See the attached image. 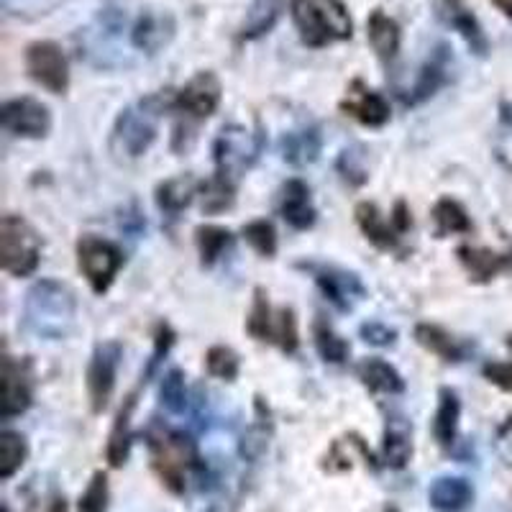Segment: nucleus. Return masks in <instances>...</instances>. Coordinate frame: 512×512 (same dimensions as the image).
<instances>
[{
    "instance_id": "f257e3e1",
    "label": "nucleus",
    "mask_w": 512,
    "mask_h": 512,
    "mask_svg": "<svg viewBox=\"0 0 512 512\" xmlns=\"http://www.w3.org/2000/svg\"><path fill=\"white\" fill-rule=\"evenodd\" d=\"M75 295L62 282L41 280L26 295L24 318L26 326L41 338H64L75 323Z\"/></svg>"
},
{
    "instance_id": "f03ea898",
    "label": "nucleus",
    "mask_w": 512,
    "mask_h": 512,
    "mask_svg": "<svg viewBox=\"0 0 512 512\" xmlns=\"http://www.w3.org/2000/svg\"><path fill=\"white\" fill-rule=\"evenodd\" d=\"M292 18L300 39L308 47L320 49L354 34V24L341 0H292Z\"/></svg>"
},
{
    "instance_id": "7ed1b4c3",
    "label": "nucleus",
    "mask_w": 512,
    "mask_h": 512,
    "mask_svg": "<svg viewBox=\"0 0 512 512\" xmlns=\"http://www.w3.org/2000/svg\"><path fill=\"white\" fill-rule=\"evenodd\" d=\"M146 438H149L154 472L159 474L169 492L182 495L187 489V474L203 472L195 443L182 433L167 431V428H154Z\"/></svg>"
},
{
    "instance_id": "20e7f679",
    "label": "nucleus",
    "mask_w": 512,
    "mask_h": 512,
    "mask_svg": "<svg viewBox=\"0 0 512 512\" xmlns=\"http://www.w3.org/2000/svg\"><path fill=\"white\" fill-rule=\"evenodd\" d=\"M162 116V98L141 100L139 105H131L118 116L116 128H113V152L123 154L128 159H136L152 146L157 139V123Z\"/></svg>"
},
{
    "instance_id": "39448f33",
    "label": "nucleus",
    "mask_w": 512,
    "mask_h": 512,
    "mask_svg": "<svg viewBox=\"0 0 512 512\" xmlns=\"http://www.w3.org/2000/svg\"><path fill=\"white\" fill-rule=\"evenodd\" d=\"M41 241L34 228L18 216L0 221V264L13 277H26L39 267Z\"/></svg>"
},
{
    "instance_id": "423d86ee",
    "label": "nucleus",
    "mask_w": 512,
    "mask_h": 512,
    "mask_svg": "<svg viewBox=\"0 0 512 512\" xmlns=\"http://www.w3.org/2000/svg\"><path fill=\"white\" fill-rule=\"evenodd\" d=\"M264 149V134L256 128L249 131L246 126H226L213 144L218 175L239 177L259 159Z\"/></svg>"
},
{
    "instance_id": "0eeeda50",
    "label": "nucleus",
    "mask_w": 512,
    "mask_h": 512,
    "mask_svg": "<svg viewBox=\"0 0 512 512\" xmlns=\"http://www.w3.org/2000/svg\"><path fill=\"white\" fill-rule=\"evenodd\" d=\"M246 331L264 344L280 346L282 351L292 354L297 349V323L290 308H272L264 290H256L254 308H251Z\"/></svg>"
},
{
    "instance_id": "6e6552de",
    "label": "nucleus",
    "mask_w": 512,
    "mask_h": 512,
    "mask_svg": "<svg viewBox=\"0 0 512 512\" xmlns=\"http://www.w3.org/2000/svg\"><path fill=\"white\" fill-rule=\"evenodd\" d=\"M77 264H80L85 280L95 292H105L116 280L123 256L116 244L98 239V236H82L77 244Z\"/></svg>"
},
{
    "instance_id": "1a4fd4ad",
    "label": "nucleus",
    "mask_w": 512,
    "mask_h": 512,
    "mask_svg": "<svg viewBox=\"0 0 512 512\" xmlns=\"http://www.w3.org/2000/svg\"><path fill=\"white\" fill-rule=\"evenodd\" d=\"M26 72L31 80L39 82L49 93L62 95L70 85V67L67 57L54 41H34L26 47Z\"/></svg>"
},
{
    "instance_id": "9d476101",
    "label": "nucleus",
    "mask_w": 512,
    "mask_h": 512,
    "mask_svg": "<svg viewBox=\"0 0 512 512\" xmlns=\"http://www.w3.org/2000/svg\"><path fill=\"white\" fill-rule=\"evenodd\" d=\"M121 344L116 341H105L95 349L93 359L88 367V395L93 413H103L111 402L113 387H116V372L121 364Z\"/></svg>"
},
{
    "instance_id": "9b49d317",
    "label": "nucleus",
    "mask_w": 512,
    "mask_h": 512,
    "mask_svg": "<svg viewBox=\"0 0 512 512\" xmlns=\"http://www.w3.org/2000/svg\"><path fill=\"white\" fill-rule=\"evenodd\" d=\"M0 121L8 134L24 136V139H41L49 134V126H52L47 105H41L34 98L8 100L0 111Z\"/></svg>"
},
{
    "instance_id": "f8f14e48",
    "label": "nucleus",
    "mask_w": 512,
    "mask_h": 512,
    "mask_svg": "<svg viewBox=\"0 0 512 512\" xmlns=\"http://www.w3.org/2000/svg\"><path fill=\"white\" fill-rule=\"evenodd\" d=\"M221 103V82L213 72H198L185 88L175 95V108L192 121H203Z\"/></svg>"
},
{
    "instance_id": "ddd939ff",
    "label": "nucleus",
    "mask_w": 512,
    "mask_h": 512,
    "mask_svg": "<svg viewBox=\"0 0 512 512\" xmlns=\"http://www.w3.org/2000/svg\"><path fill=\"white\" fill-rule=\"evenodd\" d=\"M436 16L441 18L448 29L456 31L466 41V47L472 49L477 57H487V34H484L479 18L474 16V11L466 6L464 0H436Z\"/></svg>"
},
{
    "instance_id": "4468645a",
    "label": "nucleus",
    "mask_w": 512,
    "mask_h": 512,
    "mask_svg": "<svg viewBox=\"0 0 512 512\" xmlns=\"http://www.w3.org/2000/svg\"><path fill=\"white\" fill-rule=\"evenodd\" d=\"M315 277L323 295L336 305L338 310H351L361 297H364V285L356 274L344 272L338 267H320V264H300Z\"/></svg>"
},
{
    "instance_id": "2eb2a0df",
    "label": "nucleus",
    "mask_w": 512,
    "mask_h": 512,
    "mask_svg": "<svg viewBox=\"0 0 512 512\" xmlns=\"http://www.w3.org/2000/svg\"><path fill=\"white\" fill-rule=\"evenodd\" d=\"M341 111L364 126H384L390 121V103L379 93L369 90L361 80H354L349 85L346 98L341 100Z\"/></svg>"
},
{
    "instance_id": "dca6fc26",
    "label": "nucleus",
    "mask_w": 512,
    "mask_h": 512,
    "mask_svg": "<svg viewBox=\"0 0 512 512\" xmlns=\"http://www.w3.org/2000/svg\"><path fill=\"white\" fill-rule=\"evenodd\" d=\"M31 405V382L24 367L13 356L3 359V402H0V418L11 420L26 413Z\"/></svg>"
},
{
    "instance_id": "f3484780",
    "label": "nucleus",
    "mask_w": 512,
    "mask_h": 512,
    "mask_svg": "<svg viewBox=\"0 0 512 512\" xmlns=\"http://www.w3.org/2000/svg\"><path fill=\"white\" fill-rule=\"evenodd\" d=\"M172 36H175V21H172V16L169 13H157L154 8L141 13L136 18L134 29H131L134 47L146 54H157L164 44H169Z\"/></svg>"
},
{
    "instance_id": "a211bd4d",
    "label": "nucleus",
    "mask_w": 512,
    "mask_h": 512,
    "mask_svg": "<svg viewBox=\"0 0 512 512\" xmlns=\"http://www.w3.org/2000/svg\"><path fill=\"white\" fill-rule=\"evenodd\" d=\"M428 502L436 512H466L474 505V487L464 477H438L428 489Z\"/></svg>"
},
{
    "instance_id": "6ab92c4d",
    "label": "nucleus",
    "mask_w": 512,
    "mask_h": 512,
    "mask_svg": "<svg viewBox=\"0 0 512 512\" xmlns=\"http://www.w3.org/2000/svg\"><path fill=\"white\" fill-rule=\"evenodd\" d=\"M413 456V425L402 415H390L384 425L382 464L390 469H405Z\"/></svg>"
},
{
    "instance_id": "aec40b11",
    "label": "nucleus",
    "mask_w": 512,
    "mask_h": 512,
    "mask_svg": "<svg viewBox=\"0 0 512 512\" xmlns=\"http://www.w3.org/2000/svg\"><path fill=\"white\" fill-rule=\"evenodd\" d=\"M448 70H451V54H448L446 44H438L436 52L425 59L423 70H420L418 80H415L413 95L408 98L410 105L428 100L438 88H443L448 82Z\"/></svg>"
},
{
    "instance_id": "412c9836",
    "label": "nucleus",
    "mask_w": 512,
    "mask_h": 512,
    "mask_svg": "<svg viewBox=\"0 0 512 512\" xmlns=\"http://www.w3.org/2000/svg\"><path fill=\"white\" fill-rule=\"evenodd\" d=\"M356 223L364 231L369 241L379 249H395L397 241H400L402 231L397 228V223L390 221L379 213V208L374 203H359L356 205Z\"/></svg>"
},
{
    "instance_id": "4be33fe9",
    "label": "nucleus",
    "mask_w": 512,
    "mask_h": 512,
    "mask_svg": "<svg viewBox=\"0 0 512 512\" xmlns=\"http://www.w3.org/2000/svg\"><path fill=\"white\" fill-rule=\"evenodd\" d=\"M282 218L292 228H310L315 223V208L310 200V187L303 180H290L282 190Z\"/></svg>"
},
{
    "instance_id": "5701e85b",
    "label": "nucleus",
    "mask_w": 512,
    "mask_h": 512,
    "mask_svg": "<svg viewBox=\"0 0 512 512\" xmlns=\"http://www.w3.org/2000/svg\"><path fill=\"white\" fill-rule=\"evenodd\" d=\"M459 259L466 267V272L472 274V280L487 282L497 277L505 269H512V251L510 254H497L489 249H472V246H461Z\"/></svg>"
},
{
    "instance_id": "b1692460",
    "label": "nucleus",
    "mask_w": 512,
    "mask_h": 512,
    "mask_svg": "<svg viewBox=\"0 0 512 512\" xmlns=\"http://www.w3.org/2000/svg\"><path fill=\"white\" fill-rule=\"evenodd\" d=\"M367 36L382 62H392L400 52V26L384 11H372L367 21Z\"/></svg>"
},
{
    "instance_id": "393cba45",
    "label": "nucleus",
    "mask_w": 512,
    "mask_h": 512,
    "mask_svg": "<svg viewBox=\"0 0 512 512\" xmlns=\"http://www.w3.org/2000/svg\"><path fill=\"white\" fill-rule=\"evenodd\" d=\"M459 415H461V402L454 390L443 387L438 392V410L433 418V436H436L438 446L451 448L456 443V428H459Z\"/></svg>"
},
{
    "instance_id": "a878e982",
    "label": "nucleus",
    "mask_w": 512,
    "mask_h": 512,
    "mask_svg": "<svg viewBox=\"0 0 512 512\" xmlns=\"http://www.w3.org/2000/svg\"><path fill=\"white\" fill-rule=\"evenodd\" d=\"M282 11H285V0H254L249 11H246L239 36L241 39L251 41L269 34V31L274 29V24L280 21Z\"/></svg>"
},
{
    "instance_id": "bb28decb",
    "label": "nucleus",
    "mask_w": 512,
    "mask_h": 512,
    "mask_svg": "<svg viewBox=\"0 0 512 512\" xmlns=\"http://www.w3.org/2000/svg\"><path fill=\"white\" fill-rule=\"evenodd\" d=\"M356 374L364 382V387H369L372 392H382V395H400V392H405V382L397 374V369L382 359L361 361Z\"/></svg>"
},
{
    "instance_id": "cd10ccee",
    "label": "nucleus",
    "mask_w": 512,
    "mask_h": 512,
    "mask_svg": "<svg viewBox=\"0 0 512 512\" xmlns=\"http://www.w3.org/2000/svg\"><path fill=\"white\" fill-rule=\"evenodd\" d=\"M134 408L136 397L131 395L126 400V405L121 408V413H118L111 438H108V451H105V456H108V464H111L113 469H121L128 461V446H131V413H134Z\"/></svg>"
},
{
    "instance_id": "c85d7f7f",
    "label": "nucleus",
    "mask_w": 512,
    "mask_h": 512,
    "mask_svg": "<svg viewBox=\"0 0 512 512\" xmlns=\"http://www.w3.org/2000/svg\"><path fill=\"white\" fill-rule=\"evenodd\" d=\"M320 152V134L318 128H303V131H292L282 139V157L290 164H310L318 159Z\"/></svg>"
},
{
    "instance_id": "c756f323",
    "label": "nucleus",
    "mask_w": 512,
    "mask_h": 512,
    "mask_svg": "<svg viewBox=\"0 0 512 512\" xmlns=\"http://www.w3.org/2000/svg\"><path fill=\"white\" fill-rule=\"evenodd\" d=\"M415 338H418L420 346H425L428 351L438 354L441 359L446 361L464 359V346H461L454 336H448L443 328L431 326V323H420V326L415 328Z\"/></svg>"
},
{
    "instance_id": "7c9ffc66",
    "label": "nucleus",
    "mask_w": 512,
    "mask_h": 512,
    "mask_svg": "<svg viewBox=\"0 0 512 512\" xmlns=\"http://www.w3.org/2000/svg\"><path fill=\"white\" fill-rule=\"evenodd\" d=\"M192 195H195V180L192 177H172V180L159 185L157 205L167 216H177L180 210H185L190 205Z\"/></svg>"
},
{
    "instance_id": "2f4dec72",
    "label": "nucleus",
    "mask_w": 512,
    "mask_h": 512,
    "mask_svg": "<svg viewBox=\"0 0 512 512\" xmlns=\"http://www.w3.org/2000/svg\"><path fill=\"white\" fill-rule=\"evenodd\" d=\"M433 223H436L438 239H443V236H448V233L472 231V221H469V216H466V210L451 198L438 200L436 208H433Z\"/></svg>"
},
{
    "instance_id": "473e14b6",
    "label": "nucleus",
    "mask_w": 512,
    "mask_h": 512,
    "mask_svg": "<svg viewBox=\"0 0 512 512\" xmlns=\"http://www.w3.org/2000/svg\"><path fill=\"white\" fill-rule=\"evenodd\" d=\"M26 456H29V446L21 433L6 431L0 436V479L8 482L13 474L24 466Z\"/></svg>"
},
{
    "instance_id": "72a5a7b5",
    "label": "nucleus",
    "mask_w": 512,
    "mask_h": 512,
    "mask_svg": "<svg viewBox=\"0 0 512 512\" xmlns=\"http://www.w3.org/2000/svg\"><path fill=\"white\" fill-rule=\"evenodd\" d=\"M233 192H236V187H233L231 177L216 172V177H210L200 190V205H203L205 213H221V210L231 208Z\"/></svg>"
},
{
    "instance_id": "f704fd0d",
    "label": "nucleus",
    "mask_w": 512,
    "mask_h": 512,
    "mask_svg": "<svg viewBox=\"0 0 512 512\" xmlns=\"http://www.w3.org/2000/svg\"><path fill=\"white\" fill-rule=\"evenodd\" d=\"M195 236H198V249H200V256H203L205 267L216 264L223 256V251L233 244L231 231L218 226H200L198 231H195Z\"/></svg>"
},
{
    "instance_id": "c9c22d12",
    "label": "nucleus",
    "mask_w": 512,
    "mask_h": 512,
    "mask_svg": "<svg viewBox=\"0 0 512 512\" xmlns=\"http://www.w3.org/2000/svg\"><path fill=\"white\" fill-rule=\"evenodd\" d=\"M313 336H315V346H318V354L323 356V359L331 361V364H344L346 356H349V344H346L344 338H338L336 333L331 331L328 323L315 320Z\"/></svg>"
},
{
    "instance_id": "e433bc0d",
    "label": "nucleus",
    "mask_w": 512,
    "mask_h": 512,
    "mask_svg": "<svg viewBox=\"0 0 512 512\" xmlns=\"http://www.w3.org/2000/svg\"><path fill=\"white\" fill-rule=\"evenodd\" d=\"M108 510V477L105 472H95L88 489L80 495L77 512H105Z\"/></svg>"
},
{
    "instance_id": "4c0bfd02",
    "label": "nucleus",
    "mask_w": 512,
    "mask_h": 512,
    "mask_svg": "<svg viewBox=\"0 0 512 512\" xmlns=\"http://www.w3.org/2000/svg\"><path fill=\"white\" fill-rule=\"evenodd\" d=\"M205 367H208V372L213 377L231 382L239 374V356L233 354L231 349H226V346H213L208 351V356H205Z\"/></svg>"
},
{
    "instance_id": "58836bf2",
    "label": "nucleus",
    "mask_w": 512,
    "mask_h": 512,
    "mask_svg": "<svg viewBox=\"0 0 512 512\" xmlns=\"http://www.w3.org/2000/svg\"><path fill=\"white\" fill-rule=\"evenodd\" d=\"M159 395H162L164 408L172 410V413H182V410H185L187 390H185V377H182L180 369H172V372L162 379Z\"/></svg>"
},
{
    "instance_id": "ea45409f",
    "label": "nucleus",
    "mask_w": 512,
    "mask_h": 512,
    "mask_svg": "<svg viewBox=\"0 0 512 512\" xmlns=\"http://www.w3.org/2000/svg\"><path fill=\"white\" fill-rule=\"evenodd\" d=\"M244 239L262 256H272L277 251V233L269 221H251L244 226Z\"/></svg>"
},
{
    "instance_id": "a19ab883",
    "label": "nucleus",
    "mask_w": 512,
    "mask_h": 512,
    "mask_svg": "<svg viewBox=\"0 0 512 512\" xmlns=\"http://www.w3.org/2000/svg\"><path fill=\"white\" fill-rule=\"evenodd\" d=\"M338 172L344 175V180H349L351 185H361L367 180V169H364V154L359 149H346L338 159Z\"/></svg>"
},
{
    "instance_id": "79ce46f5",
    "label": "nucleus",
    "mask_w": 512,
    "mask_h": 512,
    "mask_svg": "<svg viewBox=\"0 0 512 512\" xmlns=\"http://www.w3.org/2000/svg\"><path fill=\"white\" fill-rule=\"evenodd\" d=\"M361 338L372 346H392L395 344L397 333L395 328L384 326L379 320H372V323H364V326H361Z\"/></svg>"
},
{
    "instance_id": "37998d69",
    "label": "nucleus",
    "mask_w": 512,
    "mask_h": 512,
    "mask_svg": "<svg viewBox=\"0 0 512 512\" xmlns=\"http://www.w3.org/2000/svg\"><path fill=\"white\" fill-rule=\"evenodd\" d=\"M484 377L489 382L500 384L502 390H512V361H497L484 367Z\"/></svg>"
},
{
    "instance_id": "c03bdc74",
    "label": "nucleus",
    "mask_w": 512,
    "mask_h": 512,
    "mask_svg": "<svg viewBox=\"0 0 512 512\" xmlns=\"http://www.w3.org/2000/svg\"><path fill=\"white\" fill-rule=\"evenodd\" d=\"M492 3H495V6L500 8V11L505 13V16L512 18V0H492Z\"/></svg>"
},
{
    "instance_id": "a18cd8bd",
    "label": "nucleus",
    "mask_w": 512,
    "mask_h": 512,
    "mask_svg": "<svg viewBox=\"0 0 512 512\" xmlns=\"http://www.w3.org/2000/svg\"><path fill=\"white\" fill-rule=\"evenodd\" d=\"M47 512H67V502H64V497H59V500H54L52 505H49Z\"/></svg>"
},
{
    "instance_id": "49530a36",
    "label": "nucleus",
    "mask_w": 512,
    "mask_h": 512,
    "mask_svg": "<svg viewBox=\"0 0 512 512\" xmlns=\"http://www.w3.org/2000/svg\"><path fill=\"white\" fill-rule=\"evenodd\" d=\"M384 512H397L395 507H384Z\"/></svg>"
}]
</instances>
